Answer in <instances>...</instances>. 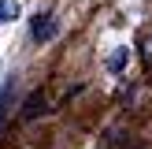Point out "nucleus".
<instances>
[{
    "label": "nucleus",
    "instance_id": "nucleus-1",
    "mask_svg": "<svg viewBox=\"0 0 152 149\" xmlns=\"http://www.w3.org/2000/svg\"><path fill=\"white\" fill-rule=\"evenodd\" d=\"M52 34H56V26H52L48 19H41V15H37V22H34V37H37V41H45V37H52Z\"/></svg>",
    "mask_w": 152,
    "mask_h": 149
},
{
    "label": "nucleus",
    "instance_id": "nucleus-2",
    "mask_svg": "<svg viewBox=\"0 0 152 149\" xmlns=\"http://www.w3.org/2000/svg\"><path fill=\"white\" fill-rule=\"evenodd\" d=\"M15 15H19V0H0V22L15 19Z\"/></svg>",
    "mask_w": 152,
    "mask_h": 149
}]
</instances>
